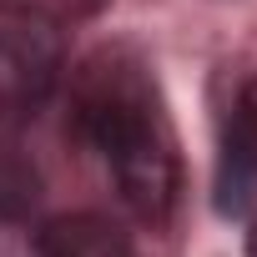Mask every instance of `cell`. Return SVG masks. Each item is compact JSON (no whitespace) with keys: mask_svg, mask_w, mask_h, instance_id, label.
<instances>
[{"mask_svg":"<svg viewBox=\"0 0 257 257\" xmlns=\"http://www.w3.org/2000/svg\"><path fill=\"white\" fill-rule=\"evenodd\" d=\"M76 111L121 187V202L142 222H162L177 207L182 172H177V137L147 61L126 46L96 51L81 66Z\"/></svg>","mask_w":257,"mask_h":257,"instance_id":"obj_1","label":"cell"},{"mask_svg":"<svg viewBox=\"0 0 257 257\" xmlns=\"http://www.w3.org/2000/svg\"><path fill=\"white\" fill-rule=\"evenodd\" d=\"M61 71V41L41 21L0 26V116H31Z\"/></svg>","mask_w":257,"mask_h":257,"instance_id":"obj_2","label":"cell"},{"mask_svg":"<svg viewBox=\"0 0 257 257\" xmlns=\"http://www.w3.org/2000/svg\"><path fill=\"white\" fill-rule=\"evenodd\" d=\"M41 257H126V232L101 212H66L36 232Z\"/></svg>","mask_w":257,"mask_h":257,"instance_id":"obj_3","label":"cell"},{"mask_svg":"<svg viewBox=\"0 0 257 257\" xmlns=\"http://www.w3.org/2000/svg\"><path fill=\"white\" fill-rule=\"evenodd\" d=\"M41 202V172L16 147H0V222H26Z\"/></svg>","mask_w":257,"mask_h":257,"instance_id":"obj_4","label":"cell"},{"mask_svg":"<svg viewBox=\"0 0 257 257\" xmlns=\"http://www.w3.org/2000/svg\"><path fill=\"white\" fill-rule=\"evenodd\" d=\"M106 6V0H0V11L16 21H41V26H71L86 21Z\"/></svg>","mask_w":257,"mask_h":257,"instance_id":"obj_5","label":"cell"},{"mask_svg":"<svg viewBox=\"0 0 257 257\" xmlns=\"http://www.w3.org/2000/svg\"><path fill=\"white\" fill-rule=\"evenodd\" d=\"M252 182H257V162L237 147V142H227V152H222V182H217V207L222 212H242L247 202H252Z\"/></svg>","mask_w":257,"mask_h":257,"instance_id":"obj_6","label":"cell"},{"mask_svg":"<svg viewBox=\"0 0 257 257\" xmlns=\"http://www.w3.org/2000/svg\"><path fill=\"white\" fill-rule=\"evenodd\" d=\"M232 142L257 162V76L242 86V101H237V121H232Z\"/></svg>","mask_w":257,"mask_h":257,"instance_id":"obj_7","label":"cell"},{"mask_svg":"<svg viewBox=\"0 0 257 257\" xmlns=\"http://www.w3.org/2000/svg\"><path fill=\"white\" fill-rule=\"evenodd\" d=\"M247 257H257V222L247 227Z\"/></svg>","mask_w":257,"mask_h":257,"instance_id":"obj_8","label":"cell"}]
</instances>
